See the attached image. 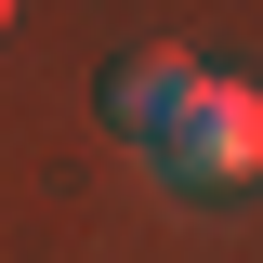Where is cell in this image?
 <instances>
[{
	"mask_svg": "<svg viewBox=\"0 0 263 263\" xmlns=\"http://www.w3.org/2000/svg\"><path fill=\"white\" fill-rule=\"evenodd\" d=\"M145 158H158V184H184V197H224V184H250V171H263V92L197 66V92L171 105V132L145 145Z\"/></svg>",
	"mask_w": 263,
	"mask_h": 263,
	"instance_id": "obj_1",
	"label": "cell"
},
{
	"mask_svg": "<svg viewBox=\"0 0 263 263\" xmlns=\"http://www.w3.org/2000/svg\"><path fill=\"white\" fill-rule=\"evenodd\" d=\"M184 92H197V66H184V53H119V66H105V132H132V145H158Z\"/></svg>",
	"mask_w": 263,
	"mask_h": 263,
	"instance_id": "obj_2",
	"label": "cell"
},
{
	"mask_svg": "<svg viewBox=\"0 0 263 263\" xmlns=\"http://www.w3.org/2000/svg\"><path fill=\"white\" fill-rule=\"evenodd\" d=\"M0 27H13V0H0Z\"/></svg>",
	"mask_w": 263,
	"mask_h": 263,
	"instance_id": "obj_3",
	"label": "cell"
}]
</instances>
